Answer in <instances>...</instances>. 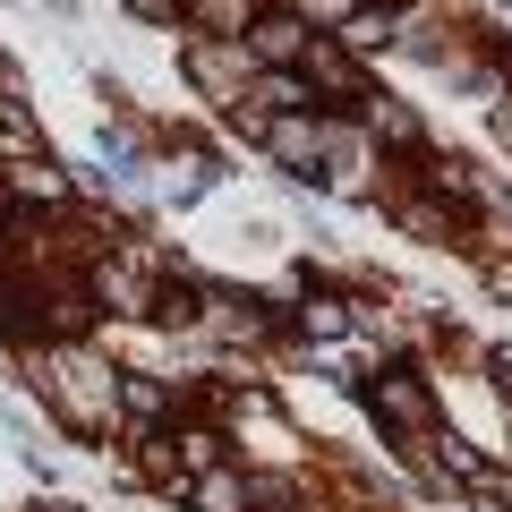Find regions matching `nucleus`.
Instances as JSON below:
<instances>
[{
    "label": "nucleus",
    "instance_id": "3",
    "mask_svg": "<svg viewBox=\"0 0 512 512\" xmlns=\"http://www.w3.org/2000/svg\"><path fill=\"white\" fill-rule=\"evenodd\" d=\"M299 86H308V103H316V86H325L333 103H367L359 60H350L342 43H325V35H308V52H299Z\"/></svg>",
    "mask_w": 512,
    "mask_h": 512
},
{
    "label": "nucleus",
    "instance_id": "14",
    "mask_svg": "<svg viewBox=\"0 0 512 512\" xmlns=\"http://www.w3.org/2000/svg\"><path fill=\"white\" fill-rule=\"evenodd\" d=\"M197 9H205L214 26H248V18H256V0H197Z\"/></svg>",
    "mask_w": 512,
    "mask_h": 512
},
{
    "label": "nucleus",
    "instance_id": "9",
    "mask_svg": "<svg viewBox=\"0 0 512 512\" xmlns=\"http://www.w3.org/2000/svg\"><path fill=\"white\" fill-rule=\"evenodd\" d=\"M111 402H120L128 419L146 427V419H163V402H171V393H163V384H154V376H120V393H111Z\"/></svg>",
    "mask_w": 512,
    "mask_h": 512
},
{
    "label": "nucleus",
    "instance_id": "2",
    "mask_svg": "<svg viewBox=\"0 0 512 512\" xmlns=\"http://www.w3.org/2000/svg\"><path fill=\"white\" fill-rule=\"evenodd\" d=\"M367 402H376V419H384V427H402L410 444L436 436V393H427L419 367H384V376L367 384Z\"/></svg>",
    "mask_w": 512,
    "mask_h": 512
},
{
    "label": "nucleus",
    "instance_id": "4",
    "mask_svg": "<svg viewBox=\"0 0 512 512\" xmlns=\"http://www.w3.org/2000/svg\"><path fill=\"white\" fill-rule=\"evenodd\" d=\"M94 299H111L120 316H154V256H103L94 265Z\"/></svg>",
    "mask_w": 512,
    "mask_h": 512
},
{
    "label": "nucleus",
    "instance_id": "11",
    "mask_svg": "<svg viewBox=\"0 0 512 512\" xmlns=\"http://www.w3.org/2000/svg\"><path fill=\"white\" fill-rule=\"evenodd\" d=\"M299 94H308V86H299L291 69H265V77H256V103H265V111H299Z\"/></svg>",
    "mask_w": 512,
    "mask_h": 512
},
{
    "label": "nucleus",
    "instance_id": "13",
    "mask_svg": "<svg viewBox=\"0 0 512 512\" xmlns=\"http://www.w3.org/2000/svg\"><path fill=\"white\" fill-rule=\"evenodd\" d=\"M367 128H384V137H419V128H410V111H402V103H367Z\"/></svg>",
    "mask_w": 512,
    "mask_h": 512
},
{
    "label": "nucleus",
    "instance_id": "8",
    "mask_svg": "<svg viewBox=\"0 0 512 512\" xmlns=\"http://www.w3.org/2000/svg\"><path fill=\"white\" fill-rule=\"evenodd\" d=\"M188 504L197 512H248V478L239 470H197L188 478Z\"/></svg>",
    "mask_w": 512,
    "mask_h": 512
},
{
    "label": "nucleus",
    "instance_id": "15",
    "mask_svg": "<svg viewBox=\"0 0 512 512\" xmlns=\"http://www.w3.org/2000/svg\"><path fill=\"white\" fill-rule=\"evenodd\" d=\"M487 282H495V299H512V265H487Z\"/></svg>",
    "mask_w": 512,
    "mask_h": 512
},
{
    "label": "nucleus",
    "instance_id": "7",
    "mask_svg": "<svg viewBox=\"0 0 512 512\" xmlns=\"http://www.w3.org/2000/svg\"><path fill=\"white\" fill-rule=\"evenodd\" d=\"M188 77H197L205 94H239V77H248V52H222V43H188Z\"/></svg>",
    "mask_w": 512,
    "mask_h": 512
},
{
    "label": "nucleus",
    "instance_id": "17",
    "mask_svg": "<svg viewBox=\"0 0 512 512\" xmlns=\"http://www.w3.org/2000/svg\"><path fill=\"white\" fill-rule=\"evenodd\" d=\"M52 512H77V504H52Z\"/></svg>",
    "mask_w": 512,
    "mask_h": 512
},
{
    "label": "nucleus",
    "instance_id": "6",
    "mask_svg": "<svg viewBox=\"0 0 512 512\" xmlns=\"http://www.w3.org/2000/svg\"><path fill=\"white\" fill-rule=\"evenodd\" d=\"M299 52H308V18H282V9L248 18V60H265V69H299Z\"/></svg>",
    "mask_w": 512,
    "mask_h": 512
},
{
    "label": "nucleus",
    "instance_id": "10",
    "mask_svg": "<svg viewBox=\"0 0 512 512\" xmlns=\"http://www.w3.org/2000/svg\"><path fill=\"white\" fill-rule=\"evenodd\" d=\"M299 333H316V342H342V333H350V299H308V308H299Z\"/></svg>",
    "mask_w": 512,
    "mask_h": 512
},
{
    "label": "nucleus",
    "instance_id": "12",
    "mask_svg": "<svg viewBox=\"0 0 512 512\" xmlns=\"http://www.w3.org/2000/svg\"><path fill=\"white\" fill-rule=\"evenodd\" d=\"M180 461H188V470H222V436H214V427H188V436H180Z\"/></svg>",
    "mask_w": 512,
    "mask_h": 512
},
{
    "label": "nucleus",
    "instance_id": "16",
    "mask_svg": "<svg viewBox=\"0 0 512 512\" xmlns=\"http://www.w3.org/2000/svg\"><path fill=\"white\" fill-rule=\"evenodd\" d=\"M495 137H504V146H512V103H495Z\"/></svg>",
    "mask_w": 512,
    "mask_h": 512
},
{
    "label": "nucleus",
    "instance_id": "1",
    "mask_svg": "<svg viewBox=\"0 0 512 512\" xmlns=\"http://www.w3.org/2000/svg\"><path fill=\"white\" fill-rule=\"evenodd\" d=\"M43 393H52V410L77 427V436H103L111 419H120V376H111L94 350H77V342H60V350H43Z\"/></svg>",
    "mask_w": 512,
    "mask_h": 512
},
{
    "label": "nucleus",
    "instance_id": "5",
    "mask_svg": "<svg viewBox=\"0 0 512 512\" xmlns=\"http://www.w3.org/2000/svg\"><path fill=\"white\" fill-rule=\"evenodd\" d=\"M265 154L291 163V171L325 163V120H316V111H274V120H265Z\"/></svg>",
    "mask_w": 512,
    "mask_h": 512
}]
</instances>
